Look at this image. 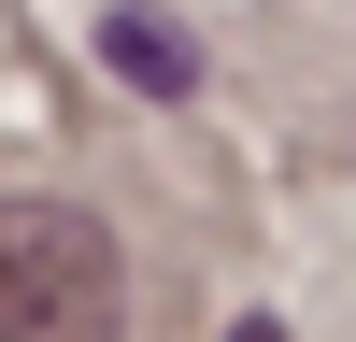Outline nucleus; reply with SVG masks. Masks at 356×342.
I'll use <instances>...</instances> for the list:
<instances>
[{"label":"nucleus","instance_id":"1","mask_svg":"<svg viewBox=\"0 0 356 342\" xmlns=\"http://www.w3.org/2000/svg\"><path fill=\"white\" fill-rule=\"evenodd\" d=\"M129 271L72 200H15L0 214V342H114Z\"/></svg>","mask_w":356,"mask_h":342},{"label":"nucleus","instance_id":"2","mask_svg":"<svg viewBox=\"0 0 356 342\" xmlns=\"http://www.w3.org/2000/svg\"><path fill=\"white\" fill-rule=\"evenodd\" d=\"M100 57L143 86V100H186V86H200V57H186V28H171V15H114V28H100Z\"/></svg>","mask_w":356,"mask_h":342},{"label":"nucleus","instance_id":"3","mask_svg":"<svg viewBox=\"0 0 356 342\" xmlns=\"http://www.w3.org/2000/svg\"><path fill=\"white\" fill-rule=\"evenodd\" d=\"M228 342H285V328H271V314H243V328H228Z\"/></svg>","mask_w":356,"mask_h":342}]
</instances>
